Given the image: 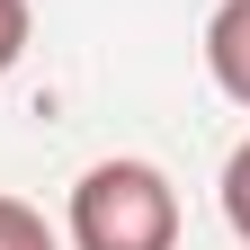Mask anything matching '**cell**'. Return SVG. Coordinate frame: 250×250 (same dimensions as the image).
Here are the masks:
<instances>
[{"mask_svg":"<svg viewBox=\"0 0 250 250\" xmlns=\"http://www.w3.org/2000/svg\"><path fill=\"white\" fill-rule=\"evenodd\" d=\"M224 224H232L241 250H250V143H232V161H224Z\"/></svg>","mask_w":250,"mask_h":250,"instance_id":"3957f363","label":"cell"},{"mask_svg":"<svg viewBox=\"0 0 250 250\" xmlns=\"http://www.w3.org/2000/svg\"><path fill=\"white\" fill-rule=\"evenodd\" d=\"M27 36H36V9H27V0H0V72L27 54Z\"/></svg>","mask_w":250,"mask_h":250,"instance_id":"5b68a950","label":"cell"},{"mask_svg":"<svg viewBox=\"0 0 250 250\" xmlns=\"http://www.w3.org/2000/svg\"><path fill=\"white\" fill-rule=\"evenodd\" d=\"M72 250H179V188L152 161H99L72 188Z\"/></svg>","mask_w":250,"mask_h":250,"instance_id":"6da1fadb","label":"cell"},{"mask_svg":"<svg viewBox=\"0 0 250 250\" xmlns=\"http://www.w3.org/2000/svg\"><path fill=\"white\" fill-rule=\"evenodd\" d=\"M0 250H54L45 214H36V206H18V197H0Z\"/></svg>","mask_w":250,"mask_h":250,"instance_id":"277c9868","label":"cell"},{"mask_svg":"<svg viewBox=\"0 0 250 250\" xmlns=\"http://www.w3.org/2000/svg\"><path fill=\"white\" fill-rule=\"evenodd\" d=\"M206 72L232 107H250V0H224L206 18Z\"/></svg>","mask_w":250,"mask_h":250,"instance_id":"7a4b0ae2","label":"cell"}]
</instances>
